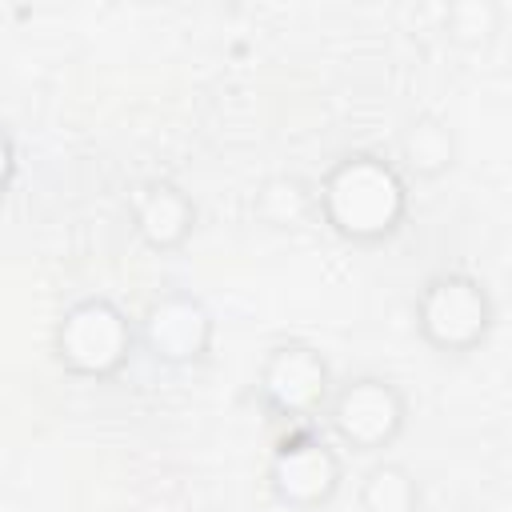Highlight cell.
Returning <instances> with one entry per match:
<instances>
[{
  "label": "cell",
  "mask_w": 512,
  "mask_h": 512,
  "mask_svg": "<svg viewBox=\"0 0 512 512\" xmlns=\"http://www.w3.org/2000/svg\"><path fill=\"white\" fill-rule=\"evenodd\" d=\"M316 208L336 236L352 244H380L404 224L408 188L396 164L372 152H348L324 172Z\"/></svg>",
  "instance_id": "cell-1"
},
{
  "label": "cell",
  "mask_w": 512,
  "mask_h": 512,
  "mask_svg": "<svg viewBox=\"0 0 512 512\" xmlns=\"http://www.w3.org/2000/svg\"><path fill=\"white\" fill-rule=\"evenodd\" d=\"M136 352V324L108 296H84L68 304L52 328V356L64 372L84 380L116 376Z\"/></svg>",
  "instance_id": "cell-2"
},
{
  "label": "cell",
  "mask_w": 512,
  "mask_h": 512,
  "mask_svg": "<svg viewBox=\"0 0 512 512\" xmlns=\"http://www.w3.org/2000/svg\"><path fill=\"white\" fill-rule=\"evenodd\" d=\"M492 320V296L468 272H436L416 296V332L428 348L448 356L476 352L488 340Z\"/></svg>",
  "instance_id": "cell-3"
},
{
  "label": "cell",
  "mask_w": 512,
  "mask_h": 512,
  "mask_svg": "<svg viewBox=\"0 0 512 512\" xmlns=\"http://www.w3.org/2000/svg\"><path fill=\"white\" fill-rule=\"evenodd\" d=\"M332 436L352 452H380L388 448L408 420V400L388 376H352L332 388L328 404Z\"/></svg>",
  "instance_id": "cell-4"
},
{
  "label": "cell",
  "mask_w": 512,
  "mask_h": 512,
  "mask_svg": "<svg viewBox=\"0 0 512 512\" xmlns=\"http://www.w3.org/2000/svg\"><path fill=\"white\" fill-rule=\"evenodd\" d=\"M256 392L268 412L284 420H312L332 396V368L320 348L304 340H284L268 348L256 376Z\"/></svg>",
  "instance_id": "cell-5"
},
{
  "label": "cell",
  "mask_w": 512,
  "mask_h": 512,
  "mask_svg": "<svg viewBox=\"0 0 512 512\" xmlns=\"http://www.w3.org/2000/svg\"><path fill=\"white\" fill-rule=\"evenodd\" d=\"M344 480V464L340 452L312 432H296L288 440H280V448L272 452L268 464V488L276 496V504L292 508V512H316L324 508Z\"/></svg>",
  "instance_id": "cell-6"
},
{
  "label": "cell",
  "mask_w": 512,
  "mask_h": 512,
  "mask_svg": "<svg viewBox=\"0 0 512 512\" xmlns=\"http://www.w3.org/2000/svg\"><path fill=\"white\" fill-rule=\"evenodd\" d=\"M136 344H144L156 364L188 368L212 348V312L192 292H164L144 308Z\"/></svg>",
  "instance_id": "cell-7"
},
{
  "label": "cell",
  "mask_w": 512,
  "mask_h": 512,
  "mask_svg": "<svg viewBox=\"0 0 512 512\" xmlns=\"http://www.w3.org/2000/svg\"><path fill=\"white\" fill-rule=\"evenodd\" d=\"M132 228L152 252H172L192 236L196 204L172 180H144L132 192Z\"/></svg>",
  "instance_id": "cell-8"
},
{
  "label": "cell",
  "mask_w": 512,
  "mask_h": 512,
  "mask_svg": "<svg viewBox=\"0 0 512 512\" xmlns=\"http://www.w3.org/2000/svg\"><path fill=\"white\" fill-rule=\"evenodd\" d=\"M396 152H400V164H404L408 176H416V180H440L456 164V136H452V128L440 116L420 112V116H412L400 128Z\"/></svg>",
  "instance_id": "cell-9"
},
{
  "label": "cell",
  "mask_w": 512,
  "mask_h": 512,
  "mask_svg": "<svg viewBox=\"0 0 512 512\" xmlns=\"http://www.w3.org/2000/svg\"><path fill=\"white\" fill-rule=\"evenodd\" d=\"M252 212L264 228H304L316 212V192L308 180L292 176V172H276L268 180H260L256 196H252Z\"/></svg>",
  "instance_id": "cell-10"
},
{
  "label": "cell",
  "mask_w": 512,
  "mask_h": 512,
  "mask_svg": "<svg viewBox=\"0 0 512 512\" xmlns=\"http://www.w3.org/2000/svg\"><path fill=\"white\" fill-rule=\"evenodd\" d=\"M360 512H416L420 508V480L408 464L380 460L360 476Z\"/></svg>",
  "instance_id": "cell-11"
},
{
  "label": "cell",
  "mask_w": 512,
  "mask_h": 512,
  "mask_svg": "<svg viewBox=\"0 0 512 512\" xmlns=\"http://www.w3.org/2000/svg\"><path fill=\"white\" fill-rule=\"evenodd\" d=\"M496 24H500V8L488 0H464L448 12V28L468 40H488L496 32Z\"/></svg>",
  "instance_id": "cell-12"
},
{
  "label": "cell",
  "mask_w": 512,
  "mask_h": 512,
  "mask_svg": "<svg viewBox=\"0 0 512 512\" xmlns=\"http://www.w3.org/2000/svg\"><path fill=\"white\" fill-rule=\"evenodd\" d=\"M12 176H16V144H12V136H8V128L0 124V196L8 192V184H12Z\"/></svg>",
  "instance_id": "cell-13"
}]
</instances>
